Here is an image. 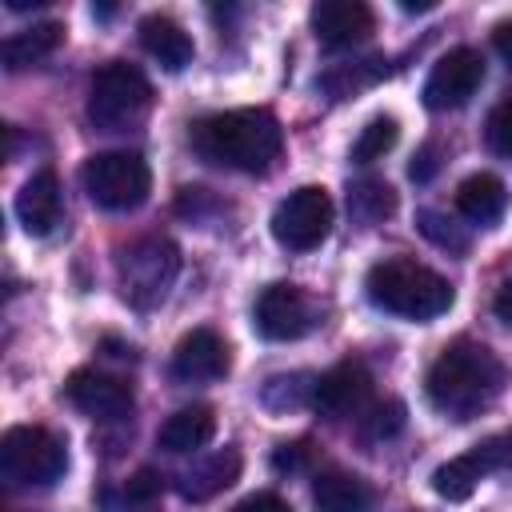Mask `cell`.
<instances>
[{"mask_svg": "<svg viewBox=\"0 0 512 512\" xmlns=\"http://www.w3.org/2000/svg\"><path fill=\"white\" fill-rule=\"evenodd\" d=\"M388 72V60L384 56H368V60H348V64H336L332 72L320 76V84L332 92V100H344L368 84H376L380 76Z\"/></svg>", "mask_w": 512, "mask_h": 512, "instance_id": "obj_24", "label": "cell"}, {"mask_svg": "<svg viewBox=\"0 0 512 512\" xmlns=\"http://www.w3.org/2000/svg\"><path fill=\"white\" fill-rule=\"evenodd\" d=\"M404 424H408V408L400 400H380L360 416V436H364V444H384V440L400 436Z\"/></svg>", "mask_w": 512, "mask_h": 512, "instance_id": "obj_27", "label": "cell"}, {"mask_svg": "<svg viewBox=\"0 0 512 512\" xmlns=\"http://www.w3.org/2000/svg\"><path fill=\"white\" fill-rule=\"evenodd\" d=\"M112 512H156V508H152L148 500H128V496H124V504H120V508H112Z\"/></svg>", "mask_w": 512, "mask_h": 512, "instance_id": "obj_36", "label": "cell"}, {"mask_svg": "<svg viewBox=\"0 0 512 512\" xmlns=\"http://www.w3.org/2000/svg\"><path fill=\"white\" fill-rule=\"evenodd\" d=\"M424 388H428V400L436 412H444L452 420H468L500 396L504 364L488 344L456 340L432 360Z\"/></svg>", "mask_w": 512, "mask_h": 512, "instance_id": "obj_2", "label": "cell"}, {"mask_svg": "<svg viewBox=\"0 0 512 512\" xmlns=\"http://www.w3.org/2000/svg\"><path fill=\"white\" fill-rule=\"evenodd\" d=\"M232 512H292L276 492H252V496H244Z\"/></svg>", "mask_w": 512, "mask_h": 512, "instance_id": "obj_33", "label": "cell"}, {"mask_svg": "<svg viewBox=\"0 0 512 512\" xmlns=\"http://www.w3.org/2000/svg\"><path fill=\"white\" fill-rule=\"evenodd\" d=\"M372 392V376L360 360H340L336 368H328L324 376H316V388H312V408L328 420H344V416H356L364 408Z\"/></svg>", "mask_w": 512, "mask_h": 512, "instance_id": "obj_12", "label": "cell"}, {"mask_svg": "<svg viewBox=\"0 0 512 512\" xmlns=\"http://www.w3.org/2000/svg\"><path fill=\"white\" fill-rule=\"evenodd\" d=\"M480 84H484V56L476 52V48H452V52H444L436 64H432V72H428V80H424V104L432 108V112H448V108H464L476 92H480Z\"/></svg>", "mask_w": 512, "mask_h": 512, "instance_id": "obj_10", "label": "cell"}, {"mask_svg": "<svg viewBox=\"0 0 512 512\" xmlns=\"http://www.w3.org/2000/svg\"><path fill=\"white\" fill-rule=\"evenodd\" d=\"M416 228H420L436 248H448V252H464V248H468V232H464L456 220H448V216H440V212H432V208H420V212H416Z\"/></svg>", "mask_w": 512, "mask_h": 512, "instance_id": "obj_28", "label": "cell"}, {"mask_svg": "<svg viewBox=\"0 0 512 512\" xmlns=\"http://www.w3.org/2000/svg\"><path fill=\"white\" fill-rule=\"evenodd\" d=\"M160 492H164V476L152 472V468H140V472L124 484V496H128V500H148V504H152Z\"/></svg>", "mask_w": 512, "mask_h": 512, "instance_id": "obj_30", "label": "cell"}, {"mask_svg": "<svg viewBox=\"0 0 512 512\" xmlns=\"http://www.w3.org/2000/svg\"><path fill=\"white\" fill-rule=\"evenodd\" d=\"M200 160L232 172H268L284 148V128L268 108H232L192 124Z\"/></svg>", "mask_w": 512, "mask_h": 512, "instance_id": "obj_1", "label": "cell"}, {"mask_svg": "<svg viewBox=\"0 0 512 512\" xmlns=\"http://www.w3.org/2000/svg\"><path fill=\"white\" fill-rule=\"evenodd\" d=\"M332 196L320 184H304L296 192H288L276 212H272V236L288 248V252H312L328 240L332 232Z\"/></svg>", "mask_w": 512, "mask_h": 512, "instance_id": "obj_8", "label": "cell"}, {"mask_svg": "<svg viewBox=\"0 0 512 512\" xmlns=\"http://www.w3.org/2000/svg\"><path fill=\"white\" fill-rule=\"evenodd\" d=\"M60 180L52 168H40L24 180V188L16 192V220L24 224L28 236H48L60 224Z\"/></svg>", "mask_w": 512, "mask_h": 512, "instance_id": "obj_16", "label": "cell"}, {"mask_svg": "<svg viewBox=\"0 0 512 512\" xmlns=\"http://www.w3.org/2000/svg\"><path fill=\"white\" fill-rule=\"evenodd\" d=\"M396 136H400L396 116H372V120L360 128L356 144H352V164H372V160H380L384 152H392Z\"/></svg>", "mask_w": 512, "mask_h": 512, "instance_id": "obj_26", "label": "cell"}, {"mask_svg": "<svg viewBox=\"0 0 512 512\" xmlns=\"http://www.w3.org/2000/svg\"><path fill=\"white\" fill-rule=\"evenodd\" d=\"M240 464H244L240 452L228 444V448H220V452H208V456L196 460L192 468H184V472L176 476V488H180L184 500L204 504V500L220 496L224 488H232V484L240 480Z\"/></svg>", "mask_w": 512, "mask_h": 512, "instance_id": "obj_17", "label": "cell"}, {"mask_svg": "<svg viewBox=\"0 0 512 512\" xmlns=\"http://www.w3.org/2000/svg\"><path fill=\"white\" fill-rule=\"evenodd\" d=\"M308 464V444H280L276 452H272V468L284 476H292V472H300Z\"/></svg>", "mask_w": 512, "mask_h": 512, "instance_id": "obj_32", "label": "cell"}, {"mask_svg": "<svg viewBox=\"0 0 512 512\" xmlns=\"http://www.w3.org/2000/svg\"><path fill=\"white\" fill-rule=\"evenodd\" d=\"M492 44H496V52H500V60L512 68V20H504V24H496V32H492Z\"/></svg>", "mask_w": 512, "mask_h": 512, "instance_id": "obj_35", "label": "cell"}, {"mask_svg": "<svg viewBox=\"0 0 512 512\" xmlns=\"http://www.w3.org/2000/svg\"><path fill=\"white\" fill-rule=\"evenodd\" d=\"M504 464H512V436H488L480 444H472L468 452L444 460L432 472V488L444 500H468L476 492V484L492 472H500Z\"/></svg>", "mask_w": 512, "mask_h": 512, "instance_id": "obj_9", "label": "cell"}, {"mask_svg": "<svg viewBox=\"0 0 512 512\" xmlns=\"http://www.w3.org/2000/svg\"><path fill=\"white\" fill-rule=\"evenodd\" d=\"M364 288L380 312H392L404 320H436L440 312L452 308V284L428 264H416L408 256H388L372 264L364 276Z\"/></svg>", "mask_w": 512, "mask_h": 512, "instance_id": "obj_3", "label": "cell"}, {"mask_svg": "<svg viewBox=\"0 0 512 512\" xmlns=\"http://www.w3.org/2000/svg\"><path fill=\"white\" fill-rule=\"evenodd\" d=\"M316 512H372V488L352 472H324L312 484Z\"/></svg>", "mask_w": 512, "mask_h": 512, "instance_id": "obj_22", "label": "cell"}, {"mask_svg": "<svg viewBox=\"0 0 512 512\" xmlns=\"http://www.w3.org/2000/svg\"><path fill=\"white\" fill-rule=\"evenodd\" d=\"M140 48L160 60L168 72H180L184 64H192V36L172 20V16H144L140 20Z\"/></svg>", "mask_w": 512, "mask_h": 512, "instance_id": "obj_19", "label": "cell"}, {"mask_svg": "<svg viewBox=\"0 0 512 512\" xmlns=\"http://www.w3.org/2000/svg\"><path fill=\"white\" fill-rule=\"evenodd\" d=\"M348 212L356 224H380L396 212V192L392 184L376 180V176H364V180H352L348 184Z\"/></svg>", "mask_w": 512, "mask_h": 512, "instance_id": "obj_23", "label": "cell"}, {"mask_svg": "<svg viewBox=\"0 0 512 512\" xmlns=\"http://www.w3.org/2000/svg\"><path fill=\"white\" fill-rule=\"evenodd\" d=\"M492 312H496V320H500V324H508V328H512V276L500 284V292H496V300H492Z\"/></svg>", "mask_w": 512, "mask_h": 512, "instance_id": "obj_34", "label": "cell"}, {"mask_svg": "<svg viewBox=\"0 0 512 512\" xmlns=\"http://www.w3.org/2000/svg\"><path fill=\"white\" fill-rule=\"evenodd\" d=\"M212 432H216V416H212V408L208 404H188V408H180V412H172L164 424H160V432H156V444L164 448V452H196V448H204L208 440H212Z\"/></svg>", "mask_w": 512, "mask_h": 512, "instance_id": "obj_20", "label": "cell"}, {"mask_svg": "<svg viewBox=\"0 0 512 512\" xmlns=\"http://www.w3.org/2000/svg\"><path fill=\"white\" fill-rule=\"evenodd\" d=\"M152 108V84L136 64L112 60L92 76L88 88V120L100 132H124L140 124Z\"/></svg>", "mask_w": 512, "mask_h": 512, "instance_id": "obj_4", "label": "cell"}, {"mask_svg": "<svg viewBox=\"0 0 512 512\" xmlns=\"http://www.w3.org/2000/svg\"><path fill=\"white\" fill-rule=\"evenodd\" d=\"M252 324L264 340H300L316 324V308L304 296V288L280 280L260 292V300L252 308Z\"/></svg>", "mask_w": 512, "mask_h": 512, "instance_id": "obj_11", "label": "cell"}, {"mask_svg": "<svg viewBox=\"0 0 512 512\" xmlns=\"http://www.w3.org/2000/svg\"><path fill=\"white\" fill-rule=\"evenodd\" d=\"M308 24H312L320 44L344 48V44H356L372 32V8L360 0H316L308 12Z\"/></svg>", "mask_w": 512, "mask_h": 512, "instance_id": "obj_15", "label": "cell"}, {"mask_svg": "<svg viewBox=\"0 0 512 512\" xmlns=\"http://www.w3.org/2000/svg\"><path fill=\"white\" fill-rule=\"evenodd\" d=\"M312 388H316V376H308V372L272 376V380L260 388V404L272 408V412H292V408H300V404H312Z\"/></svg>", "mask_w": 512, "mask_h": 512, "instance_id": "obj_25", "label": "cell"}, {"mask_svg": "<svg viewBox=\"0 0 512 512\" xmlns=\"http://www.w3.org/2000/svg\"><path fill=\"white\" fill-rule=\"evenodd\" d=\"M400 8H404V12H432L436 0H400Z\"/></svg>", "mask_w": 512, "mask_h": 512, "instance_id": "obj_37", "label": "cell"}, {"mask_svg": "<svg viewBox=\"0 0 512 512\" xmlns=\"http://www.w3.org/2000/svg\"><path fill=\"white\" fill-rule=\"evenodd\" d=\"M484 140L496 156H512V92L500 96L484 120Z\"/></svg>", "mask_w": 512, "mask_h": 512, "instance_id": "obj_29", "label": "cell"}, {"mask_svg": "<svg viewBox=\"0 0 512 512\" xmlns=\"http://www.w3.org/2000/svg\"><path fill=\"white\" fill-rule=\"evenodd\" d=\"M228 344L212 332V328H192L188 336H180L176 352H172V376L184 384H204V380H220L228 372Z\"/></svg>", "mask_w": 512, "mask_h": 512, "instance_id": "obj_14", "label": "cell"}, {"mask_svg": "<svg viewBox=\"0 0 512 512\" xmlns=\"http://www.w3.org/2000/svg\"><path fill=\"white\" fill-rule=\"evenodd\" d=\"M68 472V448L60 436L36 424H16L0 440V476L12 488H48Z\"/></svg>", "mask_w": 512, "mask_h": 512, "instance_id": "obj_5", "label": "cell"}, {"mask_svg": "<svg viewBox=\"0 0 512 512\" xmlns=\"http://www.w3.org/2000/svg\"><path fill=\"white\" fill-rule=\"evenodd\" d=\"M508 208V188L500 176L492 172H472L468 180H460L456 188V212L480 228H492Z\"/></svg>", "mask_w": 512, "mask_h": 512, "instance_id": "obj_18", "label": "cell"}, {"mask_svg": "<svg viewBox=\"0 0 512 512\" xmlns=\"http://www.w3.org/2000/svg\"><path fill=\"white\" fill-rule=\"evenodd\" d=\"M64 396L92 420H120L132 412V388L96 368H76L64 384Z\"/></svg>", "mask_w": 512, "mask_h": 512, "instance_id": "obj_13", "label": "cell"}, {"mask_svg": "<svg viewBox=\"0 0 512 512\" xmlns=\"http://www.w3.org/2000/svg\"><path fill=\"white\" fill-rule=\"evenodd\" d=\"M440 172V144L436 140H428L416 156H412V164H408V176L416 180V184H428L432 176Z\"/></svg>", "mask_w": 512, "mask_h": 512, "instance_id": "obj_31", "label": "cell"}, {"mask_svg": "<svg viewBox=\"0 0 512 512\" xmlns=\"http://www.w3.org/2000/svg\"><path fill=\"white\" fill-rule=\"evenodd\" d=\"M180 272V248L168 236H144L120 252V292L132 308H156Z\"/></svg>", "mask_w": 512, "mask_h": 512, "instance_id": "obj_6", "label": "cell"}, {"mask_svg": "<svg viewBox=\"0 0 512 512\" xmlns=\"http://www.w3.org/2000/svg\"><path fill=\"white\" fill-rule=\"evenodd\" d=\"M84 192L108 212H128L148 200L152 172L140 152H100L84 164Z\"/></svg>", "mask_w": 512, "mask_h": 512, "instance_id": "obj_7", "label": "cell"}, {"mask_svg": "<svg viewBox=\"0 0 512 512\" xmlns=\"http://www.w3.org/2000/svg\"><path fill=\"white\" fill-rule=\"evenodd\" d=\"M60 40H64V28L56 20H44V24H32V28L16 32V36H8L0 44V60H4L8 72H24V68L48 60L60 48Z\"/></svg>", "mask_w": 512, "mask_h": 512, "instance_id": "obj_21", "label": "cell"}]
</instances>
